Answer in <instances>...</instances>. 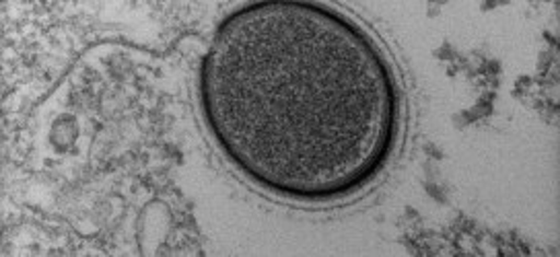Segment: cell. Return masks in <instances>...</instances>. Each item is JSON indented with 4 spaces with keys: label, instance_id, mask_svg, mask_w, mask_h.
Returning a JSON list of instances; mask_svg holds the SVG:
<instances>
[{
    "label": "cell",
    "instance_id": "6da1fadb",
    "mask_svg": "<svg viewBox=\"0 0 560 257\" xmlns=\"http://www.w3.org/2000/svg\"><path fill=\"white\" fill-rule=\"evenodd\" d=\"M198 100L229 163L249 184L303 205L365 191L402 135V93L384 48L317 2L229 13L200 60Z\"/></svg>",
    "mask_w": 560,
    "mask_h": 257
}]
</instances>
